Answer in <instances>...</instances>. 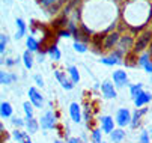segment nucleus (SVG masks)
Segmentation results:
<instances>
[{
	"label": "nucleus",
	"mask_w": 152,
	"mask_h": 143,
	"mask_svg": "<svg viewBox=\"0 0 152 143\" xmlns=\"http://www.w3.org/2000/svg\"><path fill=\"white\" fill-rule=\"evenodd\" d=\"M69 115H71V119L74 122H80L81 120V112H80V106L77 103H72L69 106Z\"/></svg>",
	"instance_id": "9d476101"
},
{
	"label": "nucleus",
	"mask_w": 152,
	"mask_h": 143,
	"mask_svg": "<svg viewBox=\"0 0 152 143\" xmlns=\"http://www.w3.org/2000/svg\"><path fill=\"white\" fill-rule=\"evenodd\" d=\"M54 2H56V0H39V3H41L42 6H51Z\"/></svg>",
	"instance_id": "f704fd0d"
},
{
	"label": "nucleus",
	"mask_w": 152,
	"mask_h": 143,
	"mask_svg": "<svg viewBox=\"0 0 152 143\" xmlns=\"http://www.w3.org/2000/svg\"><path fill=\"white\" fill-rule=\"evenodd\" d=\"M12 136H14V139H15V140H18V142H21V143H23V137H24V133H23V131L15 130V131L12 133Z\"/></svg>",
	"instance_id": "cd10ccee"
},
{
	"label": "nucleus",
	"mask_w": 152,
	"mask_h": 143,
	"mask_svg": "<svg viewBox=\"0 0 152 143\" xmlns=\"http://www.w3.org/2000/svg\"><path fill=\"white\" fill-rule=\"evenodd\" d=\"M68 143H80V140H78V139H74V137H72V139H69V140H68Z\"/></svg>",
	"instance_id": "ea45409f"
},
{
	"label": "nucleus",
	"mask_w": 152,
	"mask_h": 143,
	"mask_svg": "<svg viewBox=\"0 0 152 143\" xmlns=\"http://www.w3.org/2000/svg\"><path fill=\"white\" fill-rule=\"evenodd\" d=\"M26 44H27V48H29L30 51H39V42H38L35 38L29 36L27 41H26Z\"/></svg>",
	"instance_id": "f3484780"
},
{
	"label": "nucleus",
	"mask_w": 152,
	"mask_h": 143,
	"mask_svg": "<svg viewBox=\"0 0 152 143\" xmlns=\"http://www.w3.org/2000/svg\"><path fill=\"white\" fill-rule=\"evenodd\" d=\"M17 27H18V32H17L15 38L18 39V38H21V36H24V33H26V24H24V21H23L21 18L17 20Z\"/></svg>",
	"instance_id": "6ab92c4d"
},
{
	"label": "nucleus",
	"mask_w": 152,
	"mask_h": 143,
	"mask_svg": "<svg viewBox=\"0 0 152 143\" xmlns=\"http://www.w3.org/2000/svg\"><path fill=\"white\" fill-rule=\"evenodd\" d=\"M68 30H69V32H72L74 35H77V33H78V30H77V27H75V24H74L72 21H71V23H68Z\"/></svg>",
	"instance_id": "473e14b6"
},
{
	"label": "nucleus",
	"mask_w": 152,
	"mask_h": 143,
	"mask_svg": "<svg viewBox=\"0 0 152 143\" xmlns=\"http://www.w3.org/2000/svg\"><path fill=\"white\" fill-rule=\"evenodd\" d=\"M74 50L78 51V53H86V51H88V47H86V44L75 41V42H74Z\"/></svg>",
	"instance_id": "b1692460"
},
{
	"label": "nucleus",
	"mask_w": 152,
	"mask_h": 143,
	"mask_svg": "<svg viewBox=\"0 0 152 143\" xmlns=\"http://www.w3.org/2000/svg\"><path fill=\"white\" fill-rule=\"evenodd\" d=\"M0 115H2L3 119H8L12 116V107L9 103H2V107H0Z\"/></svg>",
	"instance_id": "4468645a"
},
{
	"label": "nucleus",
	"mask_w": 152,
	"mask_h": 143,
	"mask_svg": "<svg viewBox=\"0 0 152 143\" xmlns=\"http://www.w3.org/2000/svg\"><path fill=\"white\" fill-rule=\"evenodd\" d=\"M101 63H104V65H116V63H119V60L116 57H104V59H101Z\"/></svg>",
	"instance_id": "a878e982"
},
{
	"label": "nucleus",
	"mask_w": 152,
	"mask_h": 143,
	"mask_svg": "<svg viewBox=\"0 0 152 143\" xmlns=\"http://www.w3.org/2000/svg\"><path fill=\"white\" fill-rule=\"evenodd\" d=\"M54 75H56V78L59 80V83L62 85V88H63V89L71 90V89L74 88V83H72V81H69L66 77H65V75L60 72V71H56V72H54Z\"/></svg>",
	"instance_id": "6e6552de"
},
{
	"label": "nucleus",
	"mask_w": 152,
	"mask_h": 143,
	"mask_svg": "<svg viewBox=\"0 0 152 143\" xmlns=\"http://www.w3.org/2000/svg\"><path fill=\"white\" fill-rule=\"evenodd\" d=\"M101 92H102L104 98H107V99L116 98V90H115V86L112 85V81H108V80H105L104 83L101 85Z\"/></svg>",
	"instance_id": "39448f33"
},
{
	"label": "nucleus",
	"mask_w": 152,
	"mask_h": 143,
	"mask_svg": "<svg viewBox=\"0 0 152 143\" xmlns=\"http://www.w3.org/2000/svg\"><path fill=\"white\" fill-rule=\"evenodd\" d=\"M68 72H69V75H71V78H72V83H78V81H80L78 69H77L75 66H69V68H68Z\"/></svg>",
	"instance_id": "4be33fe9"
},
{
	"label": "nucleus",
	"mask_w": 152,
	"mask_h": 143,
	"mask_svg": "<svg viewBox=\"0 0 152 143\" xmlns=\"http://www.w3.org/2000/svg\"><path fill=\"white\" fill-rule=\"evenodd\" d=\"M12 124L17 125V127H23V125H26V122L21 119V117H14V119H12Z\"/></svg>",
	"instance_id": "2f4dec72"
},
{
	"label": "nucleus",
	"mask_w": 152,
	"mask_h": 143,
	"mask_svg": "<svg viewBox=\"0 0 152 143\" xmlns=\"http://www.w3.org/2000/svg\"><path fill=\"white\" fill-rule=\"evenodd\" d=\"M131 45H133V39H131V36H124V38L119 41V47H121L122 51L128 50Z\"/></svg>",
	"instance_id": "dca6fc26"
},
{
	"label": "nucleus",
	"mask_w": 152,
	"mask_h": 143,
	"mask_svg": "<svg viewBox=\"0 0 152 143\" xmlns=\"http://www.w3.org/2000/svg\"><path fill=\"white\" fill-rule=\"evenodd\" d=\"M143 92V86L139 83V85H134V86H131V88H129V93H131V98L133 99H136L140 93Z\"/></svg>",
	"instance_id": "aec40b11"
},
{
	"label": "nucleus",
	"mask_w": 152,
	"mask_h": 143,
	"mask_svg": "<svg viewBox=\"0 0 152 143\" xmlns=\"http://www.w3.org/2000/svg\"><path fill=\"white\" fill-rule=\"evenodd\" d=\"M124 137H125V131L124 130H113L110 133V139H112L113 143H121L124 140Z\"/></svg>",
	"instance_id": "ddd939ff"
},
{
	"label": "nucleus",
	"mask_w": 152,
	"mask_h": 143,
	"mask_svg": "<svg viewBox=\"0 0 152 143\" xmlns=\"http://www.w3.org/2000/svg\"><path fill=\"white\" fill-rule=\"evenodd\" d=\"M14 63H15L14 60H6V65H9V66H11V65H14Z\"/></svg>",
	"instance_id": "a19ab883"
},
{
	"label": "nucleus",
	"mask_w": 152,
	"mask_h": 143,
	"mask_svg": "<svg viewBox=\"0 0 152 143\" xmlns=\"http://www.w3.org/2000/svg\"><path fill=\"white\" fill-rule=\"evenodd\" d=\"M151 99H152V95H151V93H148V92H142V93L134 99V104H136V107H142V106L148 104Z\"/></svg>",
	"instance_id": "1a4fd4ad"
},
{
	"label": "nucleus",
	"mask_w": 152,
	"mask_h": 143,
	"mask_svg": "<svg viewBox=\"0 0 152 143\" xmlns=\"http://www.w3.org/2000/svg\"><path fill=\"white\" fill-rule=\"evenodd\" d=\"M29 98H30V103L35 107L41 109L42 106H44V98H42V95L36 90V88H30L29 89Z\"/></svg>",
	"instance_id": "7ed1b4c3"
},
{
	"label": "nucleus",
	"mask_w": 152,
	"mask_h": 143,
	"mask_svg": "<svg viewBox=\"0 0 152 143\" xmlns=\"http://www.w3.org/2000/svg\"><path fill=\"white\" fill-rule=\"evenodd\" d=\"M101 125H102V131L110 134L113 130H115V122L110 116H102L101 117Z\"/></svg>",
	"instance_id": "0eeeda50"
},
{
	"label": "nucleus",
	"mask_w": 152,
	"mask_h": 143,
	"mask_svg": "<svg viewBox=\"0 0 152 143\" xmlns=\"http://www.w3.org/2000/svg\"><path fill=\"white\" fill-rule=\"evenodd\" d=\"M113 81H115V85H116V86H119V88L125 86V85L128 83L126 72H125V71H122V69L115 71V72H113Z\"/></svg>",
	"instance_id": "423d86ee"
},
{
	"label": "nucleus",
	"mask_w": 152,
	"mask_h": 143,
	"mask_svg": "<svg viewBox=\"0 0 152 143\" xmlns=\"http://www.w3.org/2000/svg\"><path fill=\"white\" fill-rule=\"evenodd\" d=\"M35 81H36V85L38 86H44V80H42V77L38 74V75H35Z\"/></svg>",
	"instance_id": "c9c22d12"
},
{
	"label": "nucleus",
	"mask_w": 152,
	"mask_h": 143,
	"mask_svg": "<svg viewBox=\"0 0 152 143\" xmlns=\"http://www.w3.org/2000/svg\"><path fill=\"white\" fill-rule=\"evenodd\" d=\"M118 42H119V35L116 32H113L110 35H107V38L104 39V48H112Z\"/></svg>",
	"instance_id": "9b49d317"
},
{
	"label": "nucleus",
	"mask_w": 152,
	"mask_h": 143,
	"mask_svg": "<svg viewBox=\"0 0 152 143\" xmlns=\"http://www.w3.org/2000/svg\"><path fill=\"white\" fill-rule=\"evenodd\" d=\"M145 112H146V109L142 110V112L136 110V112L133 113V117H131V127H137V125H139V120H140V117H142V115H143Z\"/></svg>",
	"instance_id": "412c9836"
},
{
	"label": "nucleus",
	"mask_w": 152,
	"mask_h": 143,
	"mask_svg": "<svg viewBox=\"0 0 152 143\" xmlns=\"http://www.w3.org/2000/svg\"><path fill=\"white\" fill-rule=\"evenodd\" d=\"M23 62H24V66H26L27 69H30V68L33 66V56H32V51H30V50L24 51V54H23Z\"/></svg>",
	"instance_id": "2eb2a0df"
},
{
	"label": "nucleus",
	"mask_w": 152,
	"mask_h": 143,
	"mask_svg": "<svg viewBox=\"0 0 152 143\" xmlns=\"http://www.w3.org/2000/svg\"><path fill=\"white\" fill-rule=\"evenodd\" d=\"M139 143H149V137H148V131H142Z\"/></svg>",
	"instance_id": "7c9ffc66"
},
{
	"label": "nucleus",
	"mask_w": 152,
	"mask_h": 143,
	"mask_svg": "<svg viewBox=\"0 0 152 143\" xmlns=\"http://www.w3.org/2000/svg\"><path fill=\"white\" fill-rule=\"evenodd\" d=\"M6 42H8V38H6V35H2L0 36V51H5V47H6Z\"/></svg>",
	"instance_id": "c85d7f7f"
},
{
	"label": "nucleus",
	"mask_w": 152,
	"mask_h": 143,
	"mask_svg": "<svg viewBox=\"0 0 152 143\" xmlns=\"http://www.w3.org/2000/svg\"><path fill=\"white\" fill-rule=\"evenodd\" d=\"M26 127H27V130H29V133L30 134H33V133H36L38 131V122H36V119H33V117H30V119H27L26 120Z\"/></svg>",
	"instance_id": "a211bd4d"
},
{
	"label": "nucleus",
	"mask_w": 152,
	"mask_h": 143,
	"mask_svg": "<svg viewBox=\"0 0 152 143\" xmlns=\"http://www.w3.org/2000/svg\"><path fill=\"white\" fill-rule=\"evenodd\" d=\"M57 35H59V36H66V38H68V36L71 35V32H69L68 29H66V30H59Z\"/></svg>",
	"instance_id": "e433bc0d"
},
{
	"label": "nucleus",
	"mask_w": 152,
	"mask_h": 143,
	"mask_svg": "<svg viewBox=\"0 0 152 143\" xmlns=\"http://www.w3.org/2000/svg\"><path fill=\"white\" fill-rule=\"evenodd\" d=\"M145 71L149 72V74H152V62H148V63L145 65Z\"/></svg>",
	"instance_id": "4c0bfd02"
},
{
	"label": "nucleus",
	"mask_w": 152,
	"mask_h": 143,
	"mask_svg": "<svg viewBox=\"0 0 152 143\" xmlns=\"http://www.w3.org/2000/svg\"><path fill=\"white\" fill-rule=\"evenodd\" d=\"M54 143H62V142H59V140H57V142H54Z\"/></svg>",
	"instance_id": "37998d69"
},
{
	"label": "nucleus",
	"mask_w": 152,
	"mask_h": 143,
	"mask_svg": "<svg viewBox=\"0 0 152 143\" xmlns=\"http://www.w3.org/2000/svg\"><path fill=\"white\" fill-rule=\"evenodd\" d=\"M151 39H152V32H151V30H146V32H143L142 35H139V38H137V41H136V45H134V51H136V53L143 51V50L148 47V44L151 42Z\"/></svg>",
	"instance_id": "f257e3e1"
},
{
	"label": "nucleus",
	"mask_w": 152,
	"mask_h": 143,
	"mask_svg": "<svg viewBox=\"0 0 152 143\" xmlns=\"http://www.w3.org/2000/svg\"><path fill=\"white\" fill-rule=\"evenodd\" d=\"M151 81H152V77H151Z\"/></svg>",
	"instance_id": "c03bdc74"
},
{
	"label": "nucleus",
	"mask_w": 152,
	"mask_h": 143,
	"mask_svg": "<svg viewBox=\"0 0 152 143\" xmlns=\"http://www.w3.org/2000/svg\"><path fill=\"white\" fill-rule=\"evenodd\" d=\"M92 142L94 143H102L101 142V131L99 130H94V133H92Z\"/></svg>",
	"instance_id": "bb28decb"
},
{
	"label": "nucleus",
	"mask_w": 152,
	"mask_h": 143,
	"mask_svg": "<svg viewBox=\"0 0 152 143\" xmlns=\"http://www.w3.org/2000/svg\"><path fill=\"white\" fill-rule=\"evenodd\" d=\"M48 54H50L51 59H54V60H59V59H60V51H59V48H57L56 45H51V47L48 48Z\"/></svg>",
	"instance_id": "5701e85b"
},
{
	"label": "nucleus",
	"mask_w": 152,
	"mask_h": 143,
	"mask_svg": "<svg viewBox=\"0 0 152 143\" xmlns=\"http://www.w3.org/2000/svg\"><path fill=\"white\" fill-rule=\"evenodd\" d=\"M131 117H133L131 113H129V110H126V109H121L116 113V122L121 127H125L128 124H131Z\"/></svg>",
	"instance_id": "f03ea898"
},
{
	"label": "nucleus",
	"mask_w": 152,
	"mask_h": 143,
	"mask_svg": "<svg viewBox=\"0 0 152 143\" xmlns=\"http://www.w3.org/2000/svg\"><path fill=\"white\" fill-rule=\"evenodd\" d=\"M23 107H24V113H26L27 119L33 117V109H32V104H30V103H24Z\"/></svg>",
	"instance_id": "393cba45"
},
{
	"label": "nucleus",
	"mask_w": 152,
	"mask_h": 143,
	"mask_svg": "<svg viewBox=\"0 0 152 143\" xmlns=\"http://www.w3.org/2000/svg\"><path fill=\"white\" fill-rule=\"evenodd\" d=\"M102 143H104V142H102Z\"/></svg>",
	"instance_id": "a18cd8bd"
},
{
	"label": "nucleus",
	"mask_w": 152,
	"mask_h": 143,
	"mask_svg": "<svg viewBox=\"0 0 152 143\" xmlns=\"http://www.w3.org/2000/svg\"><path fill=\"white\" fill-rule=\"evenodd\" d=\"M56 124V115L53 112H47L44 116L41 117V127L44 128V130H50L53 128Z\"/></svg>",
	"instance_id": "20e7f679"
},
{
	"label": "nucleus",
	"mask_w": 152,
	"mask_h": 143,
	"mask_svg": "<svg viewBox=\"0 0 152 143\" xmlns=\"http://www.w3.org/2000/svg\"><path fill=\"white\" fill-rule=\"evenodd\" d=\"M149 62V54H143L140 59H139V66H143L145 68V65Z\"/></svg>",
	"instance_id": "c756f323"
},
{
	"label": "nucleus",
	"mask_w": 152,
	"mask_h": 143,
	"mask_svg": "<svg viewBox=\"0 0 152 143\" xmlns=\"http://www.w3.org/2000/svg\"><path fill=\"white\" fill-rule=\"evenodd\" d=\"M149 54L152 56V42H151V48H149Z\"/></svg>",
	"instance_id": "79ce46f5"
},
{
	"label": "nucleus",
	"mask_w": 152,
	"mask_h": 143,
	"mask_svg": "<svg viewBox=\"0 0 152 143\" xmlns=\"http://www.w3.org/2000/svg\"><path fill=\"white\" fill-rule=\"evenodd\" d=\"M54 24H56V26H66V17H62V18H59Z\"/></svg>",
	"instance_id": "72a5a7b5"
},
{
	"label": "nucleus",
	"mask_w": 152,
	"mask_h": 143,
	"mask_svg": "<svg viewBox=\"0 0 152 143\" xmlns=\"http://www.w3.org/2000/svg\"><path fill=\"white\" fill-rule=\"evenodd\" d=\"M84 119H86V120H88V122L91 120V115H89V109H88V110H86V113H84Z\"/></svg>",
	"instance_id": "58836bf2"
},
{
	"label": "nucleus",
	"mask_w": 152,
	"mask_h": 143,
	"mask_svg": "<svg viewBox=\"0 0 152 143\" xmlns=\"http://www.w3.org/2000/svg\"><path fill=\"white\" fill-rule=\"evenodd\" d=\"M15 80H17L15 74H9V72H5V71L0 72V83L2 85H11L12 81H15Z\"/></svg>",
	"instance_id": "f8f14e48"
}]
</instances>
